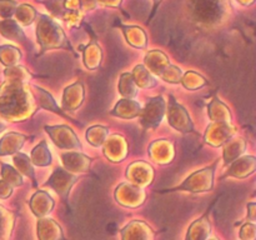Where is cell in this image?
<instances>
[{
  "label": "cell",
  "mask_w": 256,
  "mask_h": 240,
  "mask_svg": "<svg viewBox=\"0 0 256 240\" xmlns=\"http://www.w3.org/2000/svg\"><path fill=\"white\" fill-rule=\"evenodd\" d=\"M124 34L125 36L128 38V42H129L132 45H134V46H139V48L144 46L146 36H145L144 32H142L140 28L124 26Z\"/></svg>",
  "instance_id": "cell-7"
},
{
  "label": "cell",
  "mask_w": 256,
  "mask_h": 240,
  "mask_svg": "<svg viewBox=\"0 0 256 240\" xmlns=\"http://www.w3.org/2000/svg\"><path fill=\"white\" fill-rule=\"evenodd\" d=\"M210 234V224L208 219H200L190 226L186 240H206Z\"/></svg>",
  "instance_id": "cell-5"
},
{
  "label": "cell",
  "mask_w": 256,
  "mask_h": 240,
  "mask_svg": "<svg viewBox=\"0 0 256 240\" xmlns=\"http://www.w3.org/2000/svg\"><path fill=\"white\" fill-rule=\"evenodd\" d=\"M38 234L40 240H64L59 225L52 219H40L38 222Z\"/></svg>",
  "instance_id": "cell-3"
},
{
  "label": "cell",
  "mask_w": 256,
  "mask_h": 240,
  "mask_svg": "<svg viewBox=\"0 0 256 240\" xmlns=\"http://www.w3.org/2000/svg\"><path fill=\"white\" fill-rule=\"evenodd\" d=\"M240 238L242 240H254L255 239V226L254 224H246L242 229Z\"/></svg>",
  "instance_id": "cell-13"
},
{
  "label": "cell",
  "mask_w": 256,
  "mask_h": 240,
  "mask_svg": "<svg viewBox=\"0 0 256 240\" xmlns=\"http://www.w3.org/2000/svg\"><path fill=\"white\" fill-rule=\"evenodd\" d=\"M44 4L56 16L62 18V12H66L64 6V0H46V2H44Z\"/></svg>",
  "instance_id": "cell-12"
},
{
  "label": "cell",
  "mask_w": 256,
  "mask_h": 240,
  "mask_svg": "<svg viewBox=\"0 0 256 240\" xmlns=\"http://www.w3.org/2000/svg\"><path fill=\"white\" fill-rule=\"evenodd\" d=\"M36 34L44 50L49 48H60L68 45L62 28L46 15H40Z\"/></svg>",
  "instance_id": "cell-1"
},
{
  "label": "cell",
  "mask_w": 256,
  "mask_h": 240,
  "mask_svg": "<svg viewBox=\"0 0 256 240\" xmlns=\"http://www.w3.org/2000/svg\"><path fill=\"white\" fill-rule=\"evenodd\" d=\"M2 129H4V125H2V124H0V132H2Z\"/></svg>",
  "instance_id": "cell-18"
},
{
  "label": "cell",
  "mask_w": 256,
  "mask_h": 240,
  "mask_svg": "<svg viewBox=\"0 0 256 240\" xmlns=\"http://www.w3.org/2000/svg\"><path fill=\"white\" fill-rule=\"evenodd\" d=\"M18 4L14 0H0V16L9 19L16 10Z\"/></svg>",
  "instance_id": "cell-11"
},
{
  "label": "cell",
  "mask_w": 256,
  "mask_h": 240,
  "mask_svg": "<svg viewBox=\"0 0 256 240\" xmlns=\"http://www.w3.org/2000/svg\"><path fill=\"white\" fill-rule=\"evenodd\" d=\"M0 59H2V62L4 64H12L15 60L20 59V52L15 48L9 46V45H4V46H0Z\"/></svg>",
  "instance_id": "cell-10"
},
{
  "label": "cell",
  "mask_w": 256,
  "mask_h": 240,
  "mask_svg": "<svg viewBox=\"0 0 256 240\" xmlns=\"http://www.w3.org/2000/svg\"><path fill=\"white\" fill-rule=\"evenodd\" d=\"M30 206H32V212L35 215H38V216H44L48 212H52V200L45 192H38V194H35L32 196Z\"/></svg>",
  "instance_id": "cell-4"
},
{
  "label": "cell",
  "mask_w": 256,
  "mask_h": 240,
  "mask_svg": "<svg viewBox=\"0 0 256 240\" xmlns=\"http://www.w3.org/2000/svg\"><path fill=\"white\" fill-rule=\"evenodd\" d=\"M80 8L84 9H92L96 5V0H79Z\"/></svg>",
  "instance_id": "cell-14"
},
{
  "label": "cell",
  "mask_w": 256,
  "mask_h": 240,
  "mask_svg": "<svg viewBox=\"0 0 256 240\" xmlns=\"http://www.w3.org/2000/svg\"><path fill=\"white\" fill-rule=\"evenodd\" d=\"M100 2H102V4L105 5H109V6H119L120 2H122V0H99Z\"/></svg>",
  "instance_id": "cell-15"
},
{
  "label": "cell",
  "mask_w": 256,
  "mask_h": 240,
  "mask_svg": "<svg viewBox=\"0 0 256 240\" xmlns=\"http://www.w3.org/2000/svg\"><path fill=\"white\" fill-rule=\"evenodd\" d=\"M254 208H255V204H249V216H250V219H252V220H254L255 219V216H254V210H252V209H254Z\"/></svg>",
  "instance_id": "cell-16"
},
{
  "label": "cell",
  "mask_w": 256,
  "mask_h": 240,
  "mask_svg": "<svg viewBox=\"0 0 256 240\" xmlns=\"http://www.w3.org/2000/svg\"><path fill=\"white\" fill-rule=\"evenodd\" d=\"M0 34L12 40H22L25 38L19 25L12 19H5L0 22Z\"/></svg>",
  "instance_id": "cell-6"
},
{
  "label": "cell",
  "mask_w": 256,
  "mask_h": 240,
  "mask_svg": "<svg viewBox=\"0 0 256 240\" xmlns=\"http://www.w3.org/2000/svg\"><path fill=\"white\" fill-rule=\"evenodd\" d=\"M122 240H150L152 232L142 222H132L122 230Z\"/></svg>",
  "instance_id": "cell-2"
},
{
  "label": "cell",
  "mask_w": 256,
  "mask_h": 240,
  "mask_svg": "<svg viewBox=\"0 0 256 240\" xmlns=\"http://www.w3.org/2000/svg\"><path fill=\"white\" fill-rule=\"evenodd\" d=\"M212 240H218V239H212Z\"/></svg>",
  "instance_id": "cell-20"
},
{
  "label": "cell",
  "mask_w": 256,
  "mask_h": 240,
  "mask_svg": "<svg viewBox=\"0 0 256 240\" xmlns=\"http://www.w3.org/2000/svg\"><path fill=\"white\" fill-rule=\"evenodd\" d=\"M154 2H155V4H158V2H160L162 0H154Z\"/></svg>",
  "instance_id": "cell-19"
},
{
  "label": "cell",
  "mask_w": 256,
  "mask_h": 240,
  "mask_svg": "<svg viewBox=\"0 0 256 240\" xmlns=\"http://www.w3.org/2000/svg\"><path fill=\"white\" fill-rule=\"evenodd\" d=\"M16 15L18 20H19L22 24L24 25H30L34 22L35 16H36V12L34 10V8L30 6V5H20L16 8L14 12Z\"/></svg>",
  "instance_id": "cell-9"
},
{
  "label": "cell",
  "mask_w": 256,
  "mask_h": 240,
  "mask_svg": "<svg viewBox=\"0 0 256 240\" xmlns=\"http://www.w3.org/2000/svg\"><path fill=\"white\" fill-rule=\"evenodd\" d=\"M12 229V216L2 206H0V240H8Z\"/></svg>",
  "instance_id": "cell-8"
},
{
  "label": "cell",
  "mask_w": 256,
  "mask_h": 240,
  "mask_svg": "<svg viewBox=\"0 0 256 240\" xmlns=\"http://www.w3.org/2000/svg\"><path fill=\"white\" fill-rule=\"evenodd\" d=\"M238 2H239L240 4H242V5H250V4H252V2H254V0H238Z\"/></svg>",
  "instance_id": "cell-17"
}]
</instances>
